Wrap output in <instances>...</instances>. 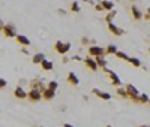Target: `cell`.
<instances>
[{"label":"cell","mask_w":150,"mask_h":127,"mask_svg":"<svg viewBox=\"0 0 150 127\" xmlns=\"http://www.w3.org/2000/svg\"><path fill=\"white\" fill-rule=\"evenodd\" d=\"M95 60H96V63H98V66L101 67V69H104V67H107V60H105V55H99V57H95Z\"/></svg>","instance_id":"2e32d148"},{"label":"cell","mask_w":150,"mask_h":127,"mask_svg":"<svg viewBox=\"0 0 150 127\" xmlns=\"http://www.w3.org/2000/svg\"><path fill=\"white\" fill-rule=\"evenodd\" d=\"M6 85H8L6 79H5V78H0V88H5Z\"/></svg>","instance_id":"f1b7e54d"},{"label":"cell","mask_w":150,"mask_h":127,"mask_svg":"<svg viewBox=\"0 0 150 127\" xmlns=\"http://www.w3.org/2000/svg\"><path fill=\"white\" fill-rule=\"evenodd\" d=\"M81 42H83V45H87V42H89V39H87V37H83V39H81Z\"/></svg>","instance_id":"d6a6232c"},{"label":"cell","mask_w":150,"mask_h":127,"mask_svg":"<svg viewBox=\"0 0 150 127\" xmlns=\"http://www.w3.org/2000/svg\"><path fill=\"white\" fill-rule=\"evenodd\" d=\"M59 14H60V15H65V14H66V11H63V9H59Z\"/></svg>","instance_id":"836d02e7"},{"label":"cell","mask_w":150,"mask_h":127,"mask_svg":"<svg viewBox=\"0 0 150 127\" xmlns=\"http://www.w3.org/2000/svg\"><path fill=\"white\" fill-rule=\"evenodd\" d=\"M41 66H42V69H44V70H53V67H54L53 61H51V60H47V58L41 63Z\"/></svg>","instance_id":"e0dca14e"},{"label":"cell","mask_w":150,"mask_h":127,"mask_svg":"<svg viewBox=\"0 0 150 127\" xmlns=\"http://www.w3.org/2000/svg\"><path fill=\"white\" fill-rule=\"evenodd\" d=\"M69 49H71V44H69V42H65V44H63V49H62V53H60V55H65V54L68 53Z\"/></svg>","instance_id":"4316f807"},{"label":"cell","mask_w":150,"mask_h":127,"mask_svg":"<svg viewBox=\"0 0 150 127\" xmlns=\"http://www.w3.org/2000/svg\"><path fill=\"white\" fill-rule=\"evenodd\" d=\"M149 105H150V102H149Z\"/></svg>","instance_id":"ab89813d"},{"label":"cell","mask_w":150,"mask_h":127,"mask_svg":"<svg viewBox=\"0 0 150 127\" xmlns=\"http://www.w3.org/2000/svg\"><path fill=\"white\" fill-rule=\"evenodd\" d=\"M147 14L150 15V8H147Z\"/></svg>","instance_id":"8d00e7d4"},{"label":"cell","mask_w":150,"mask_h":127,"mask_svg":"<svg viewBox=\"0 0 150 127\" xmlns=\"http://www.w3.org/2000/svg\"><path fill=\"white\" fill-rule=\"evenodd\" d=\"M29 99L32 102H39L42 99V91L39 90H36V88H32V90L29 91Z\"/></svg>","instance_id":"52a82bcc"},{"label":"cell","mask_w":150,"mask_h":127,"mask_svg":"<svg viewBox=\"0 0 150 127\" xmlns=\"http://www.w3.org/2000/svg\"><path fill=\"white\" fill-rule=\"evenodd\" d=\"M105 54H107L105 48L99 46V45H92L89 48V55L90 57H99V55H105Z\"/></svg>","instance_id":"7a4b0ae2"},{"label":"cell","mask_w":150,"mask_h":127,"mask_svg":"<svg viewBox=\"0 0 150 127\" xmlns=\"http://www.w3.org/2000/svg\"><path fill=\"white\" fill-rule=\"evenodd\" d=\"M131 12H132V17H134V20H137V21H140L141 18H143V12L137 8L135 5H132L131 6Z\"/></svg>","instance_id":"7c38bea8"},{"label":"cell","mask_w":150,"mask_h":127,"mask_svg":"<svg viewBox=\"0 0 150 127\" xmlns=\"http://www.w3.org/2000/svg\"><path fill=\"white\" fill-rule=\"evenodd\" d=\"M63 44H65V42H60V41H57V42L54 44V49L57 51L59 54L62 53V49H63Z\"/></svg>","instance_id":"484cf974"},{"label":"cell","mask_w":150,"mask_h":127,"mask_svg":"<svg viewBox=\"0 0 150 127\" xmlns=\"http://www.w3.org/2000/svg\"><path fill=\"white\" fill-rule=\"evenodd\" d=\"M44 60H45V54H42V53H38L32 57V61L35 63V65H41Z\"/></svg>","instance_id":"9a60e30c"},{"label":"cell","mask_w":150,"mask_h":127,"mask_svg":"<svg viewBox=\"0 0 150 127\" xmlns=\"http://www.w3.org/2000/svg\"><path fill=\"white\" fill-rule=\"evenodd\" d=\"M116 15H117V11H116V9L108 11V14H107V17H105L107 24H108V22H112V20H114V17H116Z\"/></svg>","instance_id":"d6986e66"},{"label":"cell","mask_w":150,"mask_h":127,"mask_svg":"<svg viewBox=\"0 0 150 127\" xmlns=\"http://www.w3.org/2000/svg\"><path fill=\"white\" fill-rule=\"evenodd\" d=\"M63 127H74V126H72V124H68V123H65V124H63Z\"/></svg>","instance_id":"e575fe53"},{"label":"cell","mask_w":150,"mask_h":127,"mask_svg":"<svg viewBox=\"0 0 150 127\" xmlns=\"http://www.w3.org/2000/svg\"><path fill=\"white\" fill-rule=\"evenodd\" d=\"M149 54H150V48H149Z\"/></svg>","instance_id":"74e56055"},{"label":"cell","mask_w":150,"mask_h":127,"mask_svg":"<svg viewBox=\"0 0 150 127\" xmlns=\"http://www.w3.org/2000/svg\"><path fill=\"white\" fill-rule=\"evenodd\" d=\"M14 96L17 99H26V97H29V93H26V91H24V88L21 85H18L15 90H14Z\"/></svg>","instance_id":"9c48e42d"},{"label":"cell","mask_w":150,"mask_h":127,"mask_svg":"<svg viewBox=\"0 0 150 127\" xmlns=\"http://www.w3.org/2000/svg\"><path fill=\"white\" fill-rule=\"evenodd\" d=\"M3 34H5L6 37H17L15 25L12 24V22H8V24H5V27H3Z\"/></svg>","instance_id":"277c9868"},{"label":"cell","mask_w":150,"mask_h":127,"mask_svg":"<svg viewBox=\"0 0 150 127\" xmlns=\"http://www.w3.org/2000/svg\"><path fill=\"white\" fill-rule=\"evenodd\" d=\"M117 94H119L120 97H123V99H128V97H129L126 88H122V87H117Z\"/></svg>","instance_id":"7402d4cb"},{"label":"cell","mask_w":150,"mask_h":127,"mask_svg":"<svg viewBox=\"0 0 150 127\" xmlns=\"http://www.w3.org/2000/svg\"><path fill=\"white\" fill-rule=\"evenodd\" d=\"M125 88H126V91L129 94V99H132V102H135V103H140V91H138V88H137L135 85H132V84H128Z\"/></svg>","instance_id":"6da1fadb"},{"label":"cell","mask_w":150,"mask_h":127,"mask_svg":"<svg viewBox=\"0 0 150 127\" xmlns=\"http://www.w3.org/2000/svg\"><path fill=\"white\" fill-rule=\"evenodd\" d=\"M17 42L20 44V45H23V46H29L30 45V41H29V37L27 36H24V34H17Z\"/></svg>","instance_id":"4fadbf2b"},{"label":"cell","mask_w":150,"mask_h":127,"mask_svg":"<svg viewBox=\"0 0 150 127\" xmlns=\"http://www.w3.org/2000/svg\"><path fill=\"white\" fill-rule=\"evenodd\" d=\"M92 93H93L95 96H98L99 99H104V100H110V99H111V94H110V93L102 91V90H99V88H93Z\"/></svg>","instance_id":"ba28073f"},{"label":"cell","mask_w":150,"mask_h":127,"mask_svg":"<svg viewBox=\"0 0 150 127\" xmlns=\"http://www.w3.org/2000/svg\"><path fill=\"white\" fill-rule=\"evenodd\" d=\"M140 127H150V126H147V124H143V126H140Z\"/></svg>","instance_id":"d590c367"},{"label":"cell","mask_w":150,"mask_h":127,"mask_svg":"<svg viewBox=\"0 0 150 127\" xmlns=\"http://www.w3.org/2000/svg\"><path fill=\"white\" fill-rule=\"evenodd\" d=\"M116 57L117 58H122V60H129V55L126 54V53H123V51H117V53H116Z\"/></svg>","instance_id":"603a6c76"},{"label":"cell","mask_w":150,"mask_h":127,"mask_svg":"<svg viewBox=\"0 0 150 127\" xmlns=\"http://www.w3.org/2000/svg\"><path fill=\"white\" fill-rule=\"evenodd\" d=\"M95 9H96V11H105V9H104V6H102L101 3H98V5H95Z\"/></svg>","instance_id":"f546056e"},{"label":"cell","mask_w":150,"mask_h":127,"mask_svg":"<svg viewBox=\"0 0 150 127\" xmlns=\"http://www.w3.org/2000/svg\"><path fill=\"white\" fill-rule=\"evenodd\" d=\"M36 127H41V126H36Z\"/></svg>","instance_id":"f35d334b"},{"label":"cell","mask_w":150,"mask_h":127,"mask_svg":"<svg viewBox=\"0 0 150 127\" xmlns=\"http://www.w3.org/2000/svg\"><path fill=\"white\" fill-rule=\"evenodd\" d=\"M143 17H144V20H146V21H150V15L147 14V12H146V14H144Z\"/></svg>","instance_id":"1f68e13d"},{"label":"cell","mask_w":150,"mask_h":127,"mask_svg":"<svg viewBox=\"0 0 150 127\" xmlns=\"http://www.w3.org/2000/svg\"><path fill=\"white\" fill-rule=\"evenodd\" d=\"M47 87H48V88H51V90H54V91H57V88H59V84H57L56 81H50Z\"/></svg>","instance_id":"83f0119b"},{"label":"cell","mask_w":150,"mask_h":127,"mask_svg":"<svg viewBox=\"0 0 150 127\" xmlns=\"http://www.w3.org/2000/svg\"><path fill=\"white\" fill-rule=\"evenodd\" d=\"M71 11H72V12H80V11H81L80 3H78V2H72V3H71Z\"/></svg>","instance_id":"cb8c5ba5"},{"label":"cell","mask_w":150,"mask_h":127,"mask_svg":"<svg viewBox=\"0 0 150 127\" xmlns=\"http://www.w3.org/2000/svg\"><path fill=\"white\" fill-rule=\"evenodd\" d=\"M32 88H36V90H39V91H45V84L42 82V79H35V81H32Z\"/></svg>","instance_id":"8fae6325"},{"label":"cell","mask_w":150,"mask_h":127,"mask_svg":"<svg viewBox=\"0 0 150 127\" xmlns=\"http://www.w3.org/2000/svg\"><path fill=\"white\" fill-rule=\"evenodd\" d=\"M101 5L104 6V9L108 12V11H112V9H114V3H112L111 2V0H102V2H101Z\"/></svg>","instance_id":"ac0fdd59"},{"label":"cell","mask_w":150,"mask_h":127,"mask_svg":"<svg viewBox=\"0 0 150 127\" xmlns=\"http://www.w3.org/2000/svg\"><path fill=\"white\" fill-rule=\"evenodd\" d=\"M105 51H107V54L108 55H116V53H117V46L116 45H108L107 48H105Z\"/></svg>","instance_id":"ffe728a7"},{"label":"cell","mask_w":150,"mask_h":127,"mask_svg":"<svg viewBox=\"0 0 150 127\" xmlns=\"http://www.w3.org/2000/svg\"><path fill=\"white\" fill-rule=\"evenodd\" d=\"M128 61L131 63L134 67H141V61H140V58H137V57H129Z\"/></svg>","instance_id":"44dd1931"},{"label":"cell","mask_w":150,"mask_h":127,"mask_svg":"<svg viewBox=\"0 0 150 127\" xmlns=\"http://www.w3.org/2000/svg\"><path fill=\"white\" fill-rule=\"evenodd\" d=\"M68 82H69L71 85H78V84H80V79H78V76L75 75L74 72H69V73H68Z\"/></svg>","instance_id":"5bb4252c"},{"label":"cell","mask_w":150,"mask_h":127,"mask_svg":"<svg viewBox=\"0 0 150 127\" xmlns=\"http://www.w3.org/2000/svg\"><path fill=\"white\" fill-rule=\"evenodd\" d=\"M108 30L114 34V36H122V34H125V30L120 29L119 25H116L114 22H108Z\"/></svg>","instance_id":"8992f818"},{"label":"cell","mask_w":150,"mask_h":127,"mask_svg":"<svg viewBox=\"0 0 150 127\" xmlns=\"http://www.w3.org/2000/svg\"><path fill=\"white\" fill-rule=\"evenodd\" d=\"M149 102H150L149 96L146 93H140V103H149Z\"/></svg>","instance_id":"d4e9b609"},{"label":"cell","mask_w":150,"mask_h":127,"mask_svg":"<svg viewBox=\"0 0 150 127\" xmlns=\"http://www.w3.org/2000/svg\"><path fill=\"white\" fill-rule=\"evenodd\" d=\"M110 78H111V82H112V85H116V87H122V81H120V78H119V75L116 73V72H112V70H110V69H107V67H104L102 69Z\"/></svg>","instance_id":"3957f363"},{"label":"cell","mask_w":150,"mask_h":127,"mask_svg":"<svg viewBox=\"0 0 150 127\" xmlns=\"http://www.w3.org/2000/svg\"><path fill=\"white\" fill-rule=\"evenodd\" d=\"M54 96H56V91L51 90V88H48V87L45 88V91H42V99L44 100H53Z\"/></svg>","instance_id":"30bf717a"},{"label":"cell","mask_w":150,"mask_h":127,"mask_svg":"<svg viewBox=\"0 0 150 127\" xmlns=\"http://www.w3.org/2000/svg\"><path fill=\"white\" fill-rule=\"evenodd\" d=\"M84 65L87 66V67H89L90 70H93V72H96L98 69H99V66H98V63H96V60L93 58V57H86L84 60Z\"/></svg>","instance_id":"5b68a950"},{"label":"cell","mask_w":150,"mask_h":127,"mask_svg":"<svg viewBox=\"0 0 150 127\" xmlns=\"http://www.w3.org/2000/svg\"><path fill=\"white\" fill-rule=\"evenodd\" d=\"M3 27H5V22L0 20V32H3Z\"/></svg>","instance_id":"4dcf8cb0"}]
</instances>
